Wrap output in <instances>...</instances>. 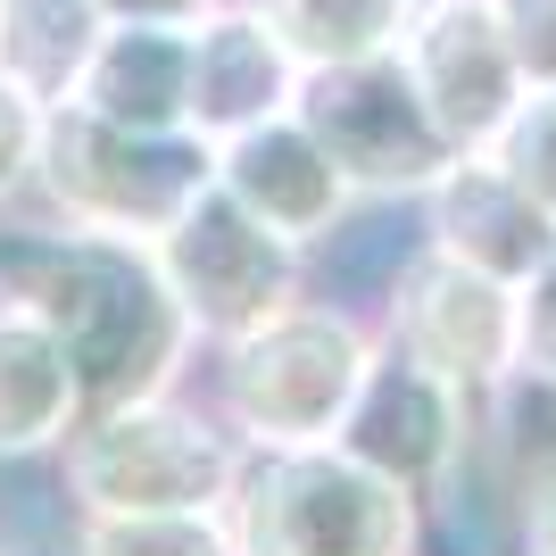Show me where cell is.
Segmentation results:
<instances>
[{
    "instance_id": "obj_21",
    "label": "cell",
    "mask_w": 556,
    "mask_h": 556,
    "mask_svg": "<svg viewBox=\"0 0 556 556\" xmlns=\"http://www.w3.org/2000/svg\"><path fill=\"white\" fill-rule=\"evenodd\" d=\"M42 100L0 75V208L34 200V166H42Z\"/></svg>"
},
{
    "instance_id": "obj_2",
    "label": "cell",
    "mask_w": 556,
    "mask_h": 556,
    "mask_svg": "<svg viewBox=\"0 0 556 556\" xmlns=\"http://www.w3.org/2000/svg\"><path fill=\"white\" fill-rule=\"evenodd\" d=\"M374 357H382V325H366L341 300H291L241 341L208 349V407L241 432L250 457L257 448H316L341 441Z\"/></svg>"
},
{
    "instance_id": "obj_17",
    "label": "cell",
    "mask_w": 556,
    "mask_h": 556,
    "mask_svg": "<svg viewBox=\"0 0 556 556\" xmlns=\"http://www.w3.org/2000/svg\"><path fill=\"white\" fill-rule=\"evenodd\" d=\"M282 42L300 50V67H341V59H374L399 50L416 0H250Z\"/></svg>"
},
{
    "instance_id": "obj_13",
    "label": "cell",
    "mask_w": 556,
    "mask_h": 556,
    "mask_svg": "<svg viewBox=\"0 0 556 556\" xmlns=\"http://www.w3.org/2000/svg\"><path fill=\"white\" fill-rule=\"evenodd\" d=\"M416 208H424V241L432 250L465 257V266H482L498 282H532L556 257V216L540 208L532 191H515L490 150H465Z\"/></svg>"
},
{
    "instance_id": "obj_25",
    "label": "cell",
    "mask_w": 556,
    "mask_h": 556,
    "mask_svg": "<svg viewBox=\"0 0 556 556\" xmlns=\"http://www.w3.org/2000/svg\"><path fill=\"white\" fill-rule=\"evenodd\" d=\"M0 556H17V548H9V540H0Z\"/></svg>"
},
{
    "instance_id": "obj_1",
    "label": "cell",
    "mask_w": 556,
    "mask_h": 556,
    "mask_svg": "<svg viewBox=\"0 0 556 556\" xmlns=\"http://www.w3.org/2000/svg\"><path fill=\"white\" fill-rule=\"evenodd\" d=\"M0 300H17L67 341L75 374H84V407L184 391L191 357H208L166 291L159 257L134 241H100V232L67 225L0 232Z\"/></svg>"
},
{
    "instance_id": "obj_24",
    "label": "cell",
    "mask_w": 556,
    "mask_h": 556,
    "mask_svg": "<svg viewBox=\"0 0 556 556\" xmlns=\"http://www.w3.org/2000/svg\"><path fill=\"white\" fill-rule=\"evenodd\" d=\"M216 0H100L109 25H200Z\"/></svg>"
},
{
    "instance_id": "obj_11",
    "label": "cell",
    "mask_w": 556,
    "mask_h": 556,
    "mask_svg": "<svg viewBox=\"0 0 556 556\" xmlns=\"http://www.w3.org/2000/svg\"><path fill=\"white\" fill-rule=\"evenodd\" d=\"M300 75H307L300 50L282 42L250 0H216L208 17L191 25V116H184V134L225 150V141L275 125V116L300 109Z\"/></svg>"
},
{
    "instance_id": "obj_16",
    "label": "cell",
    "mask_w": 556,
    "mask_h": 556,
    "mask_svg": "<svg viewBox=\"0 0 556 556\" xmlns=\"http://www.w3.org/2000/svg\"><path fill=\"white\" fill-rule=\"evenodd\" d=\"M100 34H109L100 0H0V75L25 84L42 109H59L75 100Z\"/></svg>"
},
{
    "instance_id": "obj_14",
    "label": "cell",
    "mask_w": 556,
    "mask_h": 556,
    "mask_svg": "<svg viewBox=\"0 0 556 556\" xmlns=\"http://www.w3.org/2000/svg\"><path fill=\"white\" fill-rule=\"evenodd\" d=\"M75 424H84V374L67 341L17 300H0V465L59 457Z\"/></svg>"
},
{
    "instance_id": "obj_4",
    "label": "cell",
    "mask_w": 556,
    "mask_h": 556,
    "mask_svg": "<svg viewBox=\"0 0 556 556\" xmlns=\"http://www.w3.org/2000/svg\"><path fill=\"white\" fill-rule=\"evenodd\" d=\"M241 556H424L432 507L341 441L257 448L225 507Z\"/></svg>"
},
{
    "instance_id": "obj_15",
    "label": "cell",
    "mask_w": 556,
    "mask_h": 556,
    "mask_svg": "<svg viewBox=\"0 0 556 556\" xmlns=\"http://www.w3.org/2000/svg\"><path fill=\"white\" fill-rule=\"evenodd\" d=\"M75 100L125 134H184L191 116V25H109Z\"/></svg>"
},
{
    "instance_id": "obj_8",
    "label": "cell",
    "mask_w": 556,
    "mask_h": 556,
    "mask_svg": "<svg viewBox=\"0 0 556 556\" xmlns=\"http://www.w3.org/2000/svg\"><path fill=\"white\" fill-rule=\"evenodd\" d=\"M382 341L490 407L515 382V282L416 241L382 291Z\"/></svg>"
},
{
    "instance_id": "obj_10",
    "label": "cell",
    "mask_w": 556,
    "mask_h": 556,
    "mask_svg": "<svg viewBox=\"0 0 556 556\" xmlns=\"http://www.w3.org/2000/svg\"><path fill=\"white\" fill-rule=\"evenodd\" d=\"M399 67L416 75L432 125L457 150H490L523 109V67L507 50L498 0H416V17L399 34Z\"/></svg>"
},
{
    "instance_id": "obj_12",
    "label": "cell",
    "mask_w": 556,
    "mask_h": 556,
    "mask_svg": "<svg viewBox=\"0 0 556 556\" xmlns=\"http://www.w3.org/2000/svg\"><path fill=\"white\" fill-rule=\"evenodd\" d=\"M208 159H216V191H232L257 225L282 232V241L307 250V257L332 250L341 225L366 208V200L349 191V175L332 166V150L307 134L300 116H275V125L225 141V150H208Z\"/></svg>"
},
{
    "instance_id": "obj_20",
    "label": "cell",
    "mask_w": 556,
    "mask_h": 556,
    "mask_svg": "<svg viewBox=\"0 0 556 556\" xmlns=\"http://www.w3.org/2000/svg\"><path fill=\"white\" fill-rule=\"evenodd\" d=\"M490 159L507 166L515 191H532L556 216V92H523V109L507 116V134L490 141Z\"/></svg>"
},
{
    "instance_id": "obj_18",
    "label": "cell",
    "mask_w": 556,
    "mask_h": 556,
    "mask_svg": "<svg viewBox=\"0 0 556 556\" xmlns=\"http://www.w3.org/2000/svg\"><path fill=\"white\" fill-rule=\"evenodd\" d=\"M67 556H241L225 515H75Z\"/></svg>"
},
{
    "instance_id": "obj_22",
    "label": "cell",
    "mask_w": 556,
    "mask_h": 556,
    "mask_svg": "<svg viewBox=\"0 0 556 556\" xmlns=\"http://www.w3.org/2000/svg\"><path fill=\"white\" fill-rule=\"evenodd\" d=\"M515 382H556V257L515 282Z\"/></svg>"
},
{
    "instance_id": "obj_23",
    "label": "cell",
    "mask_w": 556,
    "mask_h": 556,
    "mask_svg": "<svg viewBox=\"0 0 556 556\" xmlns=\"http://www.w3.org/2000/svg\"><path fill=\"white\" fill-rule=\"evenodd\" d=\"M498 25L523 67V92H556V0H498Z\"/></svg>"
},
{
    "instance_id": "obj_6",
    "label": "cell",
    "mask_w": 556,
    "mask_h": 556,
    "mask_svg": "<svg viewBox=\"0 0 556 556\" xmlns=\"http://www.w3.org/2000/svg\"><path fill=\"white\" fill-rule=\"evenodd\" d=\"M291 116L332 150V166L349 175L357 200H424L465 159L457 141L432 125L416 75L399 67V50L341 59V67H307Z\"/></svg>"
},
{
    "instance_id": "obj_19",
    "label": "cell",
    "mask_w": 556,
    "mask_h": 556,
    "mask_svg": "<svg viewBox=\"0 0 556 556\" xmlns=\"http://www.w3.org/2000/svg\"><path fill=\"white\" fill-rule=\"evenodd\" d=\"M490 473H498V498H507L515 556H556V448H540V457H490Z\"/></svg>"
},
{
    "instance_id": "obj_9",
    "label": "cell",
    "mask_w": 556,
    "mask_h": 556,
    "mask_svg": "<svg viewBox=\"0 0 556 556\" xmlns=\"http://www.w3.org/2000/svg\"><path fill=\"white\" fill-rule=\"evenodd\" d=\"M482 432H490L482 399H465L457 382H441L432 366H416L407 349L382 341L366 391H357V407L341 424V448L366 457L374 473H391L399 490H416L424 507L441 515L448 490L465 482V465L482 457Z\"/></svg>"
},
{
    "instance_id": "obj_7",
    "label": "cell",
    "mask_w": 556,
    "mask_h": 556,
    "mask_svg": "<svg viewBox=\"0 0 556 556\" xmlns=\"http://www.w3.org/2000/svg\"><path fill=\"white\" fill-rule=\"evenodd\" d=\"M150 257H159L184 325L200 332V349L241 341L250 325H266V316H282L291 300H307V250H291L282 232H266L216 184L150 241Z\"/></svg>"
},
{
    "instance_id": "obj_3",
    "label": "cell",
    "mask_w": 556,
    "mask_h": 556,
    "mask_svg": "<svg viewBox=\"0 0 556 556\" xmlns=\"http://www.w3.org/2000/svg\"><path fill=\"white\" fill-rule=\"evenodd\" d=\"M241 432L191 391L84 407L59 441V490L75 515H225L241 490Z\"/></svg>"
},
{
    "instance_id": "obj_5",
    "label": "cell",
    "mask_w": 556,
    "mask_h": 556,
    "mask_svg": "<svg viewBox=\"0 0 556 556\" xmlns=\"http://www.w3.org/2000/svg\"><path fill=\"white\" fill-rule=\"evenodd\" d=\"M208 184H216V159H208V141H191V134H125L109 116H92L84 100H59L42 116L34 200L67 232L150 250Z\"/></svg>"
}]
</instances>
